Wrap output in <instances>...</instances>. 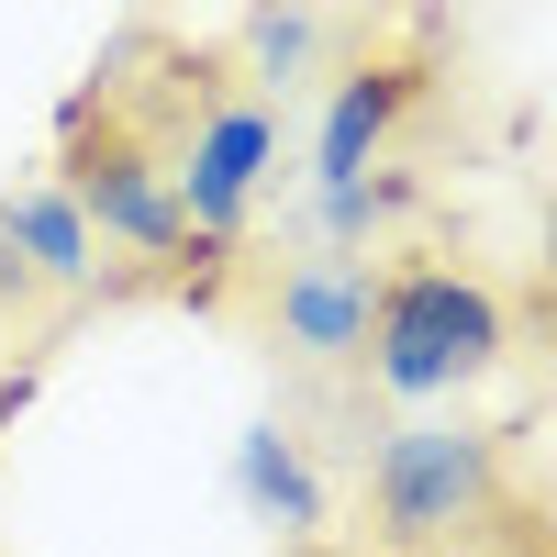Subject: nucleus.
I'll list each match as a JSON object with an SVG mask.
<instances>
[{"label": "nucleus", "instance_id": "1", "mask_svg": "<svg viewBox=\"0 0 557 557\" xmlns=\"http://www.w3.org/2000/svg\"><path fill=\"white\" fill-rule=\"evenodd\" d=\"M480 368H502V301L457 268H391L380 323H368V380L391 401H446Z\"/></svg>", "mask_w": 557, "mask_h": 557}, {"label": "nucleus", "instance_id": "8", "mask_svg": "<svg viewBox=\"0 0 557 557\" xmlns=\"http://www.w3.org/2000/svg\"><path fill=\"white\" fill-rule=\"evenodd\" d=\"M235 491H246V513L290 524V535L323 524V480H312V457H301L290 424H246V435H235Z\"/></svg>", "mask_w": 557, "mask_h": 557}, {"label": "nucleus", "instance_id": "6", "mask_svg": "<svg viewBox=\"0 0 557 557\" xmlns=\"http://www.w3.org/2000/svg\"><path fill=\"white\" fill-rule=\"evenodd\" d=\"M0 257H12L34 290H89L101 278V235L67 178H34V190H0Z\"/></svg>", "mask_w": 557, "mask_h": 557}, {"label": "nucleus", "instance_id": "11", "mask_svg": "<svg viewBox=\"0 0 557 557\" xmlns=\"http://www.w3.org/2000/svg\"><path fill=\"white\" fill-rule=\"evenodd\" d=\"M546 290H557V201H546Z\"/></svg>", "mask_w": 557, "mask_h": 557}, {"label": "nucleus", "instance_id": "9", "mask_svg": "<svg viewBox=\"0 0 557 557\" xmlns=\"http://www.w3.org/2000/svg\"><path fill=\"white\" fill-rule=\"evenodd\" d=\"M246 45H257L268 78H290V67L312 57V12H301V0H257V34H246Z\"/></svg>", "mask_w": 557, "mask_h": 557}, {"label": "nucleus", "instance_id": "7", "mask_svg": "<svg viewBox=\"0 0 557 557\" xmlns=\"http://www.w3.org/2000/svg\"><path fill=\"white\" fill-rule=\"evenodd\" d=\"M412 101H424V67H401V57H380V67L335 78V101H323V134H312V168H323V190H335V178H368V168H380L391 123H401Z\"/></svg>", "mask_w": 557, "mask_h": 557}, {"label": "nucleus", "instance_id": "4", "mask_svg": "<svg viewBox=\"0 0 557 557\" xmlns=\"http://www.w3.org/2000/svg\"><path fill=\"white\" fill-rule=\"evenodd\" d=\"M268 157H278V112H268V101H212V112L190 123V146H178L168 178H178V201H190L201 235H235V223H246Z\"/></svg>", "mask_w": 557, "mask_h": 557}, {"label": "nucleus", "instance_id": "5", "mask_svg": "<svg viewBox=\"0 0 557 557\" xmlns=\"http://www.w3.org/2000/svg\"><path fill=\"white\" fill-rule=\"evenodd\" d=\"M368 323H380V268H368V257H301L268 290V335L290 357H312V368L368 357Z\"/></svg>", "mask_w": 557, "mask_h": 557}, {"label": "nucleus", "instance_id": "2", "mask_svg": "<svg viewBox=\"0 0 557 557\" xmlns=\"http://www.w3.org/2000/svg\"><path fill=\"white\" fill-rule=\"evenodd\" d=\"M491 513V435L469 424H401L368 457V524L380 546H446Z\"/></svg>", "mask_w": 557, "mask_h": 557}, {"label": "nucleus", "instance_id": "3", "mask_svg": "<svg viewBox=\"0 0 557 557\" xmlns=\"http://www.w3.org/2000/svg\"><path fill=\"white\" fill-rule=\"evenodd\" d=\"M67 190L89 212V235L134 246L146 268H178V246H190V201H178V178L134 146V134H67Z\"/></svg>", "mask_w": 557, "mask_h": 557}, {"label": "nucleus", "instance_id": "10", "mask_svg": "<svg viewBox=\"0 0 557 557\" xmlns=\"http://www.w3.org/2000/svg\"><path fill=\"white\" fill-rule=\"evenodd\" d=\"M23 401H34V368H12V380H0V424H12Z\"/></svg>", "mask_w": 557, "mask_h": 557}]
</instances>
